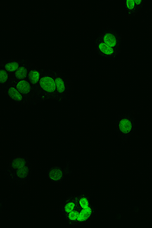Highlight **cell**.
Masks as SVG:
<instances>
[{
    "label": "cell",
    "mask_w": 152,
    "mask_h": 228,
    "mask_svg": "<svg viewBox=\"0 0 152 228\" xmlns=\"http://www.w3.org/2000/svg\"><path fill=\"white\" fill-rule=\"evenodd\" d=\"M37 103L51 99L57 100L56 86L50 72H43L36 92Z\"/></svg>",
    "instance_id": "cell-1"
},
{
    "label": "cell",
    "mask_w": 152,
    "mask_h": 228,
    "mask_svg": "<svg viewBox=\"0 0 152 228\" xmlns=\"http://www.w3.org/2000/svg\"><path fill=\"white\" fill-rule=\"evenodd\" d=\"M55 81L57 100L61 101L66 97L68 92V85L66 80L62 74L58 72H50Z\"/></svg>",
    "instance_id": "cell-2"
},
{
    "label": "cell",
    "mask_w": 152,
    "mask_h": 228,
    "mask_svg": "<svg viewBox=\"0 0 152 228\" xmlns=\"http://www.w3.org/2000/svg\"><path fill=\"white\" fill-rule=\"evenodd\" d=\"M10 84L13 85L18 90L33 104H37L34 90L30 83L26 79Z\"/></svg>",
    "instance_id": "cell-3"
},
{
    "label": "cell",
    "mask_w": 152,
    "mask_h": 228,
    "mask_svg": "<svg viewBox=\"0 0 152 228\" xmlns=\"http://www.w3.org/2000/svg\"><path fill=\"white\" fill-rule=\"evenodd\" d=\"M3 94L12 102L17 104H33L24 97L16 88L15 86L10 84Z\"/></svg>",
    "instance_id": "cell-4"
},
{
    "label": "cell",
    "mask_w": 152,
    "mask_h": 228,
    "mask_svg": "<svg viewBox=\"0 0 152 228\" xmlns=\"http://www.w3.org/2000/svg\"><path fill=\"white\" fill-rule=\"evenodd\" d=\"M43 72L36 69H31L26 79L31 85L34 90L35 99L36 92Z\"/></svg>",
    "instance_id": "cell-5"
},
{
    "label": "cell",
    "mask_w": 152,
    "mask_h": 228,
    "mask_svg": "<svg viewBox=\"0 0 152 228\" xmlns=\"http://www.w3.org/2000/svg\"><path fill=\"white\" fill-rule=\"evenodd\" d=\"M12 166L18 177L24 178L26 176L28 169L24 160L20 159H15L12 162Z\"/></svg>",
    "instance_id": "cell-6"
},
{
    "label": "cell",
    "mask_w": 152,
    "mask_h": 228,
    "mask_svg": "<svg viewBox=\"0 0 152 228\" xmlns=\"http://www.w3.org/2000/svg\"><path fill=\"white\" fill-rule=\"evenodd\" d=\"M30 69L24 66L21 65L11 75L10 84L26 79Z\"/></svg>",
    "instance_id": "cell-7"
},
{
    "label": "cell",
    "mask_w": 152,
    "mask_h": 228,
    "mask_svg": "<svg viewBox=\"0 0 152 228\" xmlns=\"http://www.w3.org/2000/svg\"><path fill=\"white\" fill-rule=\"evenodd\" d=\"M11 75L3 68L0 69V92L3 94L10 84Z\"/></svg>",
    "instance_id": "cell-8"
},
{
    "label": "cell",
    "mask_w": 152,
    "mask_h": 228,
    "mask_svg": "<svg viewBox=\"0 0 152 228\" xmlns=\"http://www.w3.org/2000/svg\"><path fill=\"white\" fill-rule=\"evenodd\" d=\"M20 66L18 62L11 61L5 64L3 69L11 75Z\"/></svg>",
    "instance_id": "cell-9"
},
{
    "label": "cell",
    "mask_w": 152,
    "mask_h": 228,
    "mask_svg": "<svg viewBox=\"0 0 152 228\" xmlns=\"http://www.w3.org/2000/svg\"><path fill=\"white\" fill-rule=\"evenodd\" d=\"M119 128L122 132L128 133L132 130V126L130 121L127 119L121 120L119 124Z\"/></svg>",
    "instance_id": "cell-10"
},
{
    "label": "cell",
    "mask_w": 152,
    "mask_h": 228,
    "mask_svg": "<svg viewBox=\"0 0 152 228\" xmlns=\"http://www.w3.org/2000/svg\"><path fill=\"white\" fill-rule=\"evenodd\" d=\"M92 213L91 208H88L83 209L80 212L77 220L79 221H84L87 219L90 216Z\"/></svg>",
    "instance_id": "cell-11"
},
{
    "label": "cell",
    "mask_w": 152,
    "mask_h": 228,
    "mask_svg": "<svg viewBox=\"0 0 152 228\" xmlns=\"http://www.w3.org/2000/svg\"><path fill=\"white\" fill-rule=\"evenodd\" d=\"M104 41L105 44L111 47L115 46L116 43L115 37L113 35L109 33L107 34L104 35Z\"/></svg>",
    "instance_id": "cell-12"
},
{
    "label": "cell",
    "mask_w": 152,
    "mask_h": 228,
    "mask_svg": "<svg viewBox=\"0 0 152 228\" xmlns=\"http://www.w3.org/2000/svg\"><path fill=\"white\" fill-rule=\"evenodd\" d=\"M62 173L61 170L58 168L52 169L49 173L50 178L54 180H58L61 178Z\"/></svg>",
    "instance_id": "cell-13"
},
{
    "label": "cell",
    "mask_w": 152,
    "mask_h": 228,
    "mask_svg": "<svg viewBox=\"0 0 152 228\" xmlns=\"http://www.w3.org/2000/svg\"><path fill=\"white\" fill-rule=\"evenodd\" d=\"M100 51L106 55H110L113 52V49L105 43H100L99 46Z\"/></svg>",
    "instance_id": "cell-14"
},
{
    "label": "cell",
    "mask_w": 152,
    "mask_h": 228,
    "mask_svg": "<svg viewBox=\"0 0 152 228\" xmlns=\"http://www.w3.org/2000/svg\"><path fill=\"white\" fill-rule=\"evenodd\" d=\"M79 212L76 210L72 211L69 213L68 218L71 220H75L77 219L79 216Z\"/></svg>",
    "instance_id": "cell-15"
},
{
    "label": "cell",
    "mask_w": 152,
    "mask_h": 228,
    "mask_svg": "<svg viewBox=\"0 0 152 228\" xmlns=\"http://www.w3.org/2000/svg\"><path fill=\"white\" fill-rule=\"evenodd\" d=\"M79 204L81 207L83 209L86 208L88 207V201L85 197L82 198L80 200Z\"/></svg>",
    "instance_id": "cell-16"
},
{
    "label": "cell",
    "mask_w": 152,
    "mask_h": 228,
    "mask_svg": "<svg viewBox=\"0 0 152 228\" xmlns=\"http://www.w3.org/2000/svg\"><path fill=\"white\" fill-rule=\"evenodd\" d=\"M75 205V204L72 202H69L67 203L64 207L65 211L67 213H70L73 211Z\"/></svg>",
    "instance_id": "cell-17"
},
{
    "label": "cell",
    "mask_w": 152,
    "mask_h": 228,
    "mask_svg": "<svg viewBox=\"0 0 152 228\" xmlns=\"http://www.w3.org/2000/svg\"><path fill=\"white\" fill-rule=\"evenodd\" d=\"M126 6L129 9H132L134 7L135 2L134 0H127L126 1Z\"/></svg>",
    "instance_id": "cell-18"
},
{
    "label": "cell",
    "mask_w": 152,
    "mask_h": 228,
    "mask_svg": "<svg viewBox=\"0 0 152 228\" xmlns=\"http://www.w3.org/2000/svg\"><path fill=\"white\" fill-rule=\"evenodd\" d=\"M141 1V0H134L135 3L137 4H140Z\"/></svg>",
    "instance_id": "cell-19"
}]
</instances>
